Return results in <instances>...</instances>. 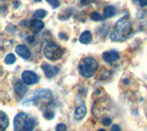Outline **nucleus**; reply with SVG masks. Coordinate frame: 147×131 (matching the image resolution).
<instances>
[{
	"instance_id": "nucleus-13",
	"label": "nucleus",
	"mask_w": 147,
	"mask_h": 131,
	"mask_svg": "<svg viewBox=\"0 0 147 131\" xmlns=\"http://www.w3.org/2000/svg\"><path fill=\"white\" fill-rule=\"evenodd\" d=\"M79 41L82 44H89L92 41V34L89 30H86L80 35Z\"/></svg>"
},
{
	"instance_id": "nucleus-16",
	"label": "nucleus",
	"mask_w": 147,
	"mask_h": 131,
	"mask_svg": "<svg viewBox=\"0 0 147 131\" xmlns=\"http://www.w3.org/2000/svg\"><path fill=\"white\" fill-rule=\"evenodd\" d=\"M43 116L45 117L46 119H53L54 116V110L53 108H51V104L48 105V106L45 107V109L43 111Z\"/></svg>"
},
{
	"instance_id": "nucleus-1",
	"label": "nucleus",
	"mask_w": 147,
	"mask_h": 131,
	"mask_svg": "<svg viewBox=\"0 0 147 131\" xmlns=\"http://www.w3.org/2000/svg\"><path fill=\"white\" fill-rule=\"evenodd\" d=\"M132 33V23L130 19V16L126 15L121 17L115 23L113 29L110 33V39L112 41L122 42L130 37Z\"/></svg>"
},
{
	"instance_id": "nucleus-20",
	"label": "nucleus",
	"mask_w": 147,
	"mask_h": 131,
	"mask_svg": "<svg viewBox=\"0 0 147 131\" xmlns=\"http://www.w3.org/2000/svg\"><path fill=\"white\" fill-rule=\"evenodd\" d=\"M51 6L53 7V8H57L59 6H60V2H59V0H46Z\"/></svg>"
},
{
	"instance_id": "nucleus-24",
	"label": "nucleus",
	"mask_w": 147,
	"mask_h": 131,
	"mask_svg": "<svg viewBox=\"0 0 147 131\" xmlns=\"http://www.w3.org/2000/svg\"><path fill=\"white\" fill-rule=\"evenodd\" d=\"M110 131H121V128L118 124H115L112 126V128H110Z\"/></svg>"
},
{
	"instance_id": "nucleus-26",
	"label": "nucleus",
	"mask_w": 147,
	"mask_h": 131,
	"mask_svg": "<svg viewBox=\"0 0 147 131\" xmlns=\"http://www.w3.org/2000/svg\"><path fill=\"white\" fill-rule=\"evenodd\" d=\"M27 41L30 42V43H32L34 41V37L33 36H29V37L27 38Z\"/></svg>"
},
{
	"instance_id": "nucleus-11",
	"label": "nucleus",
	"mask_w": 147,
	"mask_h": 131,
	"mask_svg": "<svg viewBox=\"0 0 147 131\" xmlns=\"http://www.w3.org/2000/svg\"><path fill=\"white\" fill-rule=\"evenodd\" d=\"M86 106H80L76 107V109L75 110V118L77 120L83 119L86 115Z\"/></svg>"
},
{
	"instance_id": "nucleus-23",
	"label": "nucleus",
	"mask_w": 147,
	"mask_h": 131,
	"mask_svg": "<svg viewBox=\"0 0 147 131\" xmlns=\"http://www.w3.org/2000/svg\"><path fill=\"white\" fill-rule=\"evenodd\" d=\"M133 1H136V0H133ZM138 3H139L140 7H144L147 6V0H137Z\"/></svg>"
},
{
	"instance_id": "nucleus-2",
	"label": "nucleus",
	"mask_w": 147,
	"mask_h": 131,
	"mask_svg": "<svg viewBox=\"0 0 147 131\" xmlns=\"http://www.w3.org/2000/svg\"><path fill=\"white\" fill-rule=\"evenodd\" d=\"M37 124L35 117L20 112L14 118V131H33Z\"/></svg>"
},
{
	"instance_id": "nucleus-14",
	"label": "nucleus",
	"mask_w": 147,
	"mask_h": 131,
	"mask_svg": "<svg viewBox=\"0 0 147 131\" xmlns=\"http://www.w3.org/2000/svg\"><path fill=\"white\" fill-rule=\"evenodd\" d=\"M115 13H116V8L113 6H106L103 10V17L105 19H109L115 16Z\"/></svg>"
},
{
	"instance_id": "nucleus-17",
	"label": "nucleus",
	"mask_w": 147,
	"mask_h": 131,
	"mask_svg": "<svg viewBox=\"0 0 147 131\" xmlns=\"http://www.w3.org/2000/svg\"><path fill=\"white\" fill-rule=\"evenodd\" d=\"M47 16V11L44 10V9H38L34 12L33 14V17L35 19H43Z\"/></svg>"
},
{
	"instance_id": "nucleus-18",
	"label": "nucleus",
	"mask_w": 147,
	"mask_h": 131,
	"mask_svg": "<svg viewBox=\"0 0 147 131\" xmlns=\"http://www.w3.org/2000/svg\"><path fill=\"white\" fill-rule=\"evenodd\" d=\"M15 61H16V56L14 55L13 53L7 54V55L6 56V58H5V63H6V64L11 65Z\"/></svg>"
},
{
	"instance_id": "nucleus-8",
	"label": "nucleus",
	"mask_w": 147,
	"mask_h": 131,
	"mask_svg": "<svg viewBox=\"0 0 147 131\" xmlns=\"http://www.w3.org/2000/svg\"><path fill=\"white\" fill-rule=\"evenodd\" d=\"M102 58L107 63H113L119 59V53L116 51H105L102 54Z\"/></svg>"
},
{
	"instance_id": "nucleus-3",
	"label": "nucleus",
	"mask_w": 147,
	"mask_h": 131,
	"mask_svg": "<svg viewBox=\"0 0 147 131\" xmlns=\"http://www.w3.org/2000/svg\"><path fill=\"white\" fill-rule=\"evenodd\" d=\"M98 68V62L96 59L92 57H86L80 61L78 65L79 74L85 78H90L95 74Z\"/></svg>"
},
{
	"instance_id": "nucleus-6",
	"label": "nucleus",
	"mask_w": 147,
	"mask_h": 131,
	"mask_svg": "<svg viewBox=\"0 0 147 131\" xmlns=\"http://www.w3.org/2000/svg\"><path fill=\"white\" fill-rule=\"evenodd\" d=\"M22 82L26 85L36 84L39 82V76L32 71H24L21 75Z\"/></svg>"
},
{
	"instance_id": "nucleus-15",
	"label": "nucleus",
	"mask_w": 147,
	"mask_h": 131,
	"mask_svg": "<svg viewBox=\"0 0 147 131\" xmlns=\"http://www.w3.org/2000/svg\"><path fill=\"white\" fill-rule=\"evenodd\" d=\"M8 124H9L8 117L3 111H1V113H0V126H1V131L6 130V128L8 126Z\"/></svg>"
},
{
	"instance_id": "nucleus-27",
	"label": "nucleus",
	"mask_w": 147,
	"mask_h": 131,
	"mask_svg": "<svg viewBox=\"0 0 147 131\" xmlns=\"http://www.w3.org/2000/svg\"><path fill=\"white\" fill-rule=\"evenodd\" d=\"M35 2H38V3H40V2H41V0H34Z\"/></svg>"
},
{
	"instance_id": "nucleus-21",
	"label": "nucleus",
	"mask_w": 147,
	"mask_h": 131,
	"mask_svg": "<svg viewBox=\"0 0 147 131\" xmlns=\"http://www.w3.org/2000/svg\"><path fill=\"white\" fill-rule=\"evenodd\" d=\"M67 128H66V125H64L63 123L61 124H58L56 126V131H66Z\"/></svg>"
},
{
	"instance_id": "nucleus-12",
	"label": "nucleus",
	"mask_w": 147,
	"mask_h": 131,
	"mask_svg": "<svg viewBox=\"0 0 147 131\" xmlns=\"http://www.w3.org/2000/svg\"><path fill=\"white\" fill-rule=\"evenodd\" d=\"M14 91H15L18 96H24L28 91V88L24 83L22 84L20 82H18L15 84V86H14Z\"/></svg>"
},
{
	"instance_id": "nucleus-22",
	"label": "nucleus",
	"mask_w": 147,
	"mask_h": 131,
	"mask_svg": "<svg viewBox=\"0 0 147 131\" xmlns=\"http://www.w3.org/2000/svg\"><path fill=\"white\" fill-rule=\"evenodd\" d=\"M102 124L105 126H109L111 124V119L109 118V117H105V118L102 120Z\"/></svg>"
},
{
	"instance_id": "nucleus-19",
	"label": "nucleus",
	"mask_w": 147,
	"mask_h": 131,
	"mask_svg": "<svg viewBox=\"0 0 147 131\" xmlns=\"http://www.w3.org/2000/svg\"><path fill=\"white\" fill-rule=\"evenodd\" d=\"M90 19L94 21H100V20H103L105 17L103 16H101L98 12H92L90 14Z\"/></svg>"
},
{
	"instance_id": "nucleus-10",
	"label": "nucleus",
	"mask_w": 147,
	"mask_h": 131,
	"mask_svg": "<svg viewBox=\"0 0 147 131\" xmlns=\"http://www.w3.org/2000/svg\"><path fill=\"white\" fill-rule=\"evenodd\" d=\"M44 28V23L40 19H33L30 23V29L33 33H39Z\"/></svg>"
},
{
	"instance_id": "nucleus-7",
	"label": "nucleus",
	"mask_w": 147,
	"mask_h": 131,
	"mask_svg": "<svg viewBox=\"0 0 147 131\" xmlns=\"http://www.w3.org/2000/svg\"><path fill=\"white\" fill-rule=\"evenodd\" d=\"M41 69H42V71L44 72V74L46 75L47 78L54 77L60 71L59 67L50 65L48 63H42V64H41Z\"/></svg>"
},
{
	"instance_id": "nucleus-5",
	"label": "nucleus",
	"mask_w": 147,
	"mask_h": 131,
	"mask_svg": "<svg viewBox=\"0 0 147 131\" xmlns=\"http://www.w3.org/2000/svg\"><path fill=\"white\" fill-rule=\"evenodd\" d=\"M53 100V93L49 89H38L33 92V96L30 99L35 106H39L40 103H46L50 105Z\"/></svg>"
},
{
	"instance_id": "nucleus-9",
	"label": "nucleus",
	"mask_w": 147,
	"mask_h": 131,
	"mask_svg": "<svg viewBox=\"0 0 147 131\" xmlns=\"http://www.w3.org/2000/svg\"><path fill=\"white\" fill-rule=\"evenodd\" d=\"M16 52L21 58L25 59V60H28V59H30V56H31L30 51L29 49V48L26 46V45H22V44L18 45V46L16 47Z\"/></svg>"
},
{
	"instance_id": "nucleus-28",
	"label": "nucleus",
	"mask_w": 147,
	"mask_h": 131,
	"mask_svg": "<svg viewBox=\"0 0 147 131\" xmlns=\"http://www.w3.org/2000/svg\"><path fill=\"white\" fill-rule=\"evenodd\" d=\"M98 131H106L105 129H102V128H101V129H98Z\"/></svg>"
},
{
	"instance_id": "nucleus-25",
	"label": "nucleus",
	"mask_w": 147,
	"mask_h": 131,
	"mask_svg": "<svg viewBox=\"0 0 147 131\" xmlns=\"http://www.w3.org/2000/svg\"><path fill=\"white\" fill-rule=\"evenodd\" d=\"M92 1H93V0H80L82 5H88Z\"/></svg>"
},
{
	"instance_id": "nucleus-4",
	"label": "nucleus",
	"mask_w": 147,
	"mask_h": 131,
	"mask_svg": "<svg viewBox=\"0 0 147 131\" xmlns=\"http://www.w3.org/2000/svg\"><path fill=\"white\" fill-rule=\"evenodd\" d=\"M43 54L48 60L54 61L62 58L63 51L57 43L51 41L45 45V47L43 49Z\"/></svg>"
}]
</instances>
